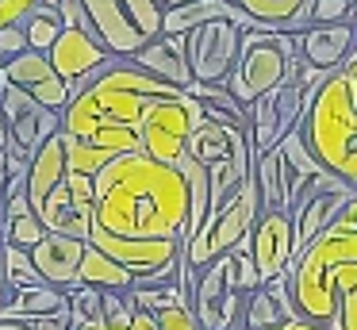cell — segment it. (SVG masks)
Here are the masks:
<instances>
[{
	"mask_svg": "<svg viewBox=\"0 0 357 330\" xmlns=\"http://www.w3.org/2000/svg\"><path fill=\"white\" fill-rule=\"evenodd\" d=\"M188 173L131 150L96 173V227L127 238H188Z\"/></svg>",
	"mask_w": 357,
	"mask_h": 330,
	"instance_id": "1",
	"label": "cell"
},
{
	"mask_svg": "<svg viewBox=\"0 0 357 330\" xmlns=\"http://www.w3.org/2000/svg\"><path fill=\"white\" fill-rule=\"evenodd\" d=\"M173 92H185V89L139 69L131 58H112L108 66L96 69L93 84L70 100V107L62 112V127L77 138H93L100 127L139 130L150 107L158 100L173 96Z\"/></svg>",
	"mask_w": 357,
	"mask_h": 330,
	"instance_id": "2",
	"label": "cell"
},
{
	"mask_svg": "<svg viewBox=\"0 0 357 330\" xmlns=\"http://www.w3.org/2000/svg\"><path fill=\"white\" fill-rule=\"evenodd\" d=\"M300 127L315 158L342 173L349 184H357V96L342 69L326 73V81L315 89Z\"/></svg>",
	"mask_w": 357,
	"mask_h": 330,
	"instance_id": "3",
	"label": "cell"
},
{
	"mask_svg": "<svg viewBox=\"0 0 357 330\" xmlns=\"http://www.w3.org/2000/svg\"><path fill=\"white\" fill-rule=\"evenodd\" d=\"M300 69V38L280 27H250L242 35L238 66L231 73V92L242 104H254L261 92H273L280 81Z\"/></svg>",
	"mask_w": 357,
	"mask_h": 330,
	"instance_id": "4",
	"label": "cell"
},
{
	"mask_svg": "<svg viewBox=\"0 0 357 330\" xmlns=\"http://www.w3.org/2000/svg\"><path fill=\"white\" fill-rule=\"evenodd\" d=\"M323 173H326V165L315 158L303 127H296L269 153H261L254 161V177H257V188H261V207L265 211H296L303 192Z\"/></svg>",
	"mask_w": 357,
	"mask_h": 330,
	"instance_id": "5",
	"label": "cell"
},
{
	"mask_svg": "<svg viewBox=\"0 0 357 330\" xmlns=\"http://www.w3.org/2000/svg\"><path fill=\"white\" fill-rule=\"evenodd\" d=\"M250 27H261L250 12L234 8L231 15H215V20L200 23L185 35V54L192 66L196 81L208 84H231V73L238 66V50H242V35Z\"/></svg>",
	"mask_w": 357,
	"mask_h": 330,
	"instance_id": "6",
	"label": "cell"
},
{
	"mask_svg": "<svg viewBox=\"0 0 357 330\" xmlns=\"http://www.w3.org/2000/svg\"><path fill=\"white\" fill-rule=\"evenodd\" d=\"M200 119H204V104L192 92H173V96L158 100L139 127L142 150L150 158L165 161V165H181L192 150V135L200 127Z\"/></svg>",
	"mask_w": 357,
	"mask_h": 330,
	"instance_id": "7",
	"label": "cell"
},
{
	"mask_svg": "<svg viewBox=\"0 0 357 330\" xmlns=\"http://www.w3.org/2000/svg\"><path fill=\"white\" fill-rule=\"evenodd\" d=\"M261 211H265L261 207V188H257V177H250L246 188H242L227 207L211 211L208 223L185 242V257L192 261L196 269H204L211 257H219V253H227L231 246H238L242 238L254 230V223H257Z\"/></svg>",
	"mask_w": 357,
	"mask_h": 330,
	"instance_id": "8",
	"label": "cell"
},
{
	"mask_svg": "<svg viewBox=\"0 0 357 330\" xmlns=\"http://www.w3.org/2000/svg\"><path fill=\"white\" fill-rule=\"evenodd\" d=\"M0 112L8 119L12 130V173H24L31 165V158L47 146V138H54L62 130V112L47 107L43 100L27 96L16 84H0Z\"/></svg>",
	"mask_w": 357,
	"mask_h": 330,
	"instance_id": "9",
	"label": "cell"
},
{
	"mask_svg": "<svg viewBox=\"0 0 357 330\" xmlns=\"http://www.w3.org/2000/svg\"><path fill=\"white\" fill-rule=\"evenodd\" d=\"M354 192H357V184H349L346 177L334 173V169H326V173L319 177V181L311 184L307 192H303V200L296 204V211H292V223H296V250L303 253L326 227H334V219H338L342 207L354 200Z\"/></svg>",
	"mask_w": 357,
	"mask_h": 330,
	"instance_id": "10",
	"label": "cell"
},
{
	"mask_svg": "<svg viewBox=\"0 0 357 330\" xmlns=\"http://www.w3.org/2000/svg\"><path fill=\"white\" fill-rule=\"evenodd\" d=\"M0 84H16V89H24L27 96L43 100V104L54 107V112H66V107H70V81L54 69L50 54L35 50V46L24 54H16V58L0 61Z\"/></svg>",
	"mask_w": 357,
	"mask_h": 330,
	"instance_id": "11",
	"label": "cell"
},
{
	"mask_svg": "<svg viewBox=\"0 0 357 330\" xmlns=\"http://www.w3.org/2000/svg\"><path fill=\"white\" fill-rule=\"evenodd\" d=\"M250 242H254V261H257L261 280L280 276L296 257H300L292 211H261L254 223V230H250Z\"/></svg>",
	"mask_w": 357,
	"mask_h": 330,
	"instance_id": "12",
	"label": "cell"
},
{
	"mask_svg": "<svg viewBox=\"0 0 357 330\" xmlns=\"http://www.w3.org/2000/svg\"><path fill=\"white\" fill-rule=\"evenodd\" d=\"M81 8H85V31L96 35V43L108 46L116 58H131L139 46L150 43L123 8V0H81Z\"/></svg>",
	"mask_w": 357,
	"mask_h": 330,
	"instance_id": "13",
	"label": "cell"
},
{
	"mask_svg": "<svg viewBox=\"0 0 357 330\" xmlns=\"http://www.w3.org/2000/svg\"><path fill=\"white\" fill-rule=\"evenodd\" d=\"M31 253H35V265L43 269V276H47L50 284H58V288H77L81 265H85V253H89V238L47 230V238H43Z\"/></svg>",
	"mask_w": 357,
	"mask_h": 330,
	"instance_id": "14",
	"label": "cell"
},
{
	"mask_svg": "<svg viewBox=\"0 0 357 330\" xmlns=\"http://www.w3.org/2000/svg\"><path fill=\"white\" fill-rule=\"evenodd\" d=\"M300 58L311 61L315 69H342L357 46V27L354 20L346 23H311L300 35Z\"/></svg>",
	"mask_w": 357,
	"mask_h": 330,
	"instance_id": "15",
	"label": "cell"
},
{
	"mask_svg": "<svg viewBox=\"0 0 357 330\" xmlns=\"http://www.w3.org/2000/svg\"><path fill=\"white\" fill-rule=\"evenodd\" d=\"M47 54H50L54 69L66 77V81H77V77H85V73H96L100 66H108V61L116 58V54H112L108 46L96 43V35H89L85 27H66Z\"/></svg>",
	"mask_w": 357,
	"mask_h": 330,
	"instance_id": "16",
	"label": "cell"
},
{
	"mask_svg": "<svg viewBox=\"0 0 357 330\" xmlns=\"http://www.w3.org/2000/svg\"><path fill=\"white\" fill-rule=\"evenodd\" d=\"M131 61L146 73L162 77V81L177 84V89H192L196 77H192V66H188V54H185V35H158L150 38L146 46L131 54Z\"/></svg>",
	"mask_w": 357,
	"mask_h": 330,
	"instance_id": "17",
	"label": "cell"
},
{
	"mask_svg": "<svg viewBox=\"0 0 357 330\" xmlns=\"http://www.w3.org/2000/svg\"><path fill=\"white\" fill-rule=\"evenodd\" d=\"M58 307H70V288L43 280V284H27V288L12 292V299L0 307V319H39V315H50Z\"/></svg>",
	"mask_w": 357,
	"mask_h": 330,
	"instance_id": "18",
	"label": "cell"
},
{
	"mask_svg": "<svg viewBox=\"0 0 357 330\" xmlns=\"http://www.w3.org/2000/svg\"><path fill=\"white\" fill-rule=\"evenodd\" d=\"M242 12H250L261 27H280L300 35L311 27V0H238Z\"/></svg>",
	"mask_w": 357,
	"mask_h": 330,
	"instance_id": "19",
	"label": "cell"
},
{
	"mask_svg": "<svg viewBox=\"0 0 357 330\" xmlns=\"http://www.w3.org/2000/svg\"><path fill=\"white\" fill-rule=\"evenodd\" d=\"M135 269H127L123 261L108 257L100 246L89 242V253H85V265H81V284L85 288H104V292H131L135 288Z\"/></svg>",
	"mask_w": 357,
	"mask_h": 330,
	"instance_id": "20",
	"label": "cell"
},
{
	"mask_svg": "<svg viewBox=\"0 0 357 330\" xmlns=\"http://www.w3.org/2000/svg\"><path fill=\"white\" fill-rule=\"evenodd\" d=\"M238 0H188V4L165 8V35H188L192 27L215 20V15H231Z\"/></svg>",
	"mask_w": 357,
	"mask_h": 330,
	"instance_id": "21",
	"label": "cell"
},
{
	"mask_svg": "<svg viewBox=\"0 0 357 330\" xmlns=\"http://www.w3.org/2000/svg\"><path fill=\"white\" fill-rule=\"evenodd\" d=\"M0 273H4V280H8V288H27V284H43L47 276H43V269L35 265V253L24 250V246H12L4 242V250H0Z\"/></svg>",
	"mask_w": 357,
	"mask_h": 330,
	"instance_id": "22",
	"label": "cell"
},
{
	"mask_svg": "<svg viewBox=\"0 0 357 330\" xmlns=\"http://www.w3.org/2000/svg\"><path fill=\"white\" fill-rule=\"evenodd\" d=\"M24 31H27V43H31L35 50H50V46L58 43V35L66 31V15L39 0V4L24 15Z\"/></svg>",
	"mask_w": 357,
	"mask_h": 330,
	"instance_id": "23",
	"label": "cell"
},
{
	"mask_svg": "<svg viewBox=\"0 0 357 330\" xmlns=\"http://www.w3.org/2000/svg\"><path fill=\"white\" fill-rule=\"evenodd\" d=\"M62 130H66V127H62ZM66 153H70V169H77V173H89V177H96L112 158H119V153L104 150V146L89 142V138L70 135V130H66Z\"/></svg>",
	"mask_w": 357,
	"mask_h": 330,
	"instance_id": "24",
	"label": "cell"
},
{
	"mask_svg": "<svg viewBox=\"0 0 357 330\" xmlns=\"http://www.w3.org/2000/svg\"><path fill=\"white\" fill-rule=\"evenodd\" d=\"M123 8L131 12V20L139 23V31L146 38L165 35V4L162 0H123Z\"/></svg>",
	"mask_w": 357,
	"mask_h": 330,
	"instance_id": "25",
	"label": "cell"
},
{
	"mask_svg": "<svg viewBox=\"0 0 357 330\" xmlns=\"http://www.w3.org/2000/svg\"><path fill=\"white\" fill-rule=\"evenodd\" d=\"M70 307L77 315V327H89V322H104V288H70Z\"/></svg>",
	"mask_w": 357,
	"mask_h": 330,
	"instance_id": "26",
	"label": "cell"
},
{
	"mask_svg": "<svg viewBox=\"0 0 357 330\" xmlns=\"http://www.w3.org/2000/svg\"><path fill=\"white\" fill-rule=\"evenodd\" d=\"M357 0H311V23H346L354 20Z\"/></svg>",
	"mask_w": 357,
	"mask_h": 330,
	"instance_id": "27",
	"label": "cell"
},
{
	"mask_svg": "<svg viewBox=\"0 0 357 330\" xmlns=\"http://www.w3.org/2000/svg\"><path fill=\"white\" fill-rule=\"evenodd\" d=\"M31 330H81L77 327V315H73V307H58V311L50 315H39V319H24Z\"/></svg>",
	"mask_w": 357,
	"mask_h": 330,
	"instance_id": "28",
	"label": "cell"
},
{
	"mask_svg": "<svg viewBox=\"0 0 357 330\" xmlns=\"http://www.w3.org/2000/svg\"><path fill=\"white\" fill-rule=\"evenodd\" d=\"M39 0H0V27H12V23H24V15Z\"/></svg>",
	"mask_w": 357,
	"mask_h": 330,
	"instance_id": "29",
	"label": "cell"
},
{
	"mask_svg": "<svg viewBox=\"0 0 357 330\" xmlns=\"http://www.w3.org/2000/svg\"><path fill=\"white\" fill-rule=\"evenodd\" d=\"M12 161V130H8V119H4V112H0V169H8ZM12 173V169H8Z\"/></svg>",
	"mask_w": 357,
	"mask_h": 330,
	"instance_id": "30",
	"label": "cell"
},
{
	"mask_svg": "<svg viewBox=\"0 0 357 330\" xmlns=\"http://www.w3.org/2000/svg\"><path fill=\"white\" fill-rule=\"evenodd\" d=\"M269 330H331V327H323V322H311V319H288V322L269 327Z\"/></svg>",
	"mask_w": 357,
	"mask_h": 330,
	"instance_id": "31",
	"label": "cell"
},
{
	"mask_svg": "<svg viewBox=\"0 0 357 330\" xmlns=\"http://www.w3.org/2000/svg\"><path fill=\"white\" fill-rule=\"evenodd\" d=\"M342 73L349 77V84H354V96H357V46H354V54H349V61L342 66Z\"/></svg>",
	"mask_w": 357,
	"mask_h": 330,
	"instance_id": "32",
	"label": "cell"
},
{
	"mask_svg": "<svg viewBox=\"0 0 357 330\" xmlns=\"http://www.w3.org/2000/svg\"><path fill=\"white\" fill-rule=\"evenodd\" d=\"M4 219H8V200L0 192V250H4Z\"/></svg>",
	"mask_w": 357,
	"mask_h": 330,
	"instance_id": "33",
	"label": "cell"
},
{
	"mask_svg": "<svg viewBox=\"0 0 357 330\" xmlns=\"http://www.w3.org/2000/svg\"><path fill=\"white\" fill-rule=\"evenodd\" d=\"M0 330H31L24 319H0Z\"/></svg>",
	"mask_w": 357,
	"mask_h": 330,
	"instance_id": "34",
	"label": "cell"
},
{
	"mask_svg": "<svg viewBox=\"0 0 357 330\" xmlns=\"http://www.w3.org/2000/svg\"><path fill=\"white\" fill-rule=\"evenodd\" d=\"M12 299V288H8V280H4V273H0V307Z\"/></svg>",
	"mask_w": 357,
	"mask_h": 330,
	"instance_id": "35",
	"label": "cell"
},
{
	"mask_svg": "<svg viewBox=\"0 0 357 330\" xmlns=\"http://www.w3.org/2000/svg\"><path fill=\"white\" fill-rule=\"evenodd\" d=\"M81 330H123V327H112V322H89V327H81Z\"/></svg>",
	"mask_w": 357,
	"mask_h": 330,
	"instance_id": "36",
	"label": "cell"
},
{
	"mask_svg": "<svg viewBox=\"0 0 357 330\" xmlns=\"http://www.w3.org/2000/svg\"><path fill=\"white\" fill-rule=\"evenodd\" d=\"M165 8H177V4H188V0H162Z\"/></svg>",
	"mask_w": 357,
	"mask_h": 330,
	"instance_id": "37",
	"label": "cell"
},
{
	"mask_svg": "<svg viewBox=\"0 0 357 330\" xmlns=\"http://www.w3.org/2000/svg\"><path fill=\"white\" fill-rule=\"evenodd\" d=\"M219 330H246V327H219Z\"/></svg>",
	"mask_w": 357,
	"mask_h": 330,
	"instance_id": "38",
	"label": "cell"
},
{
	"mask_svg": "<svg viewBox=\"0 0 357 330\" xmlns=\"http://www.w3.org/2000/svg\"><path fill=\"white\" fill-rule=\"evenodd\" d=\"M0 61H4V46H0Z\"/></svg>",
	"mask_w": 357,
	"mask_h": 330,
	"instance_id": "39",
	"label": "cell"
}]
</instances>
